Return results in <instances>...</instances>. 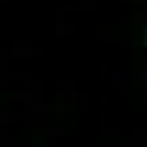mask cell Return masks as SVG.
Returning <instances> with one entry per match:
<instances>
[{
	"mask_svg": "<svg viewBox=\"0 0 147 147\" xmlns=\"http://www.w3.org/2000/svg\"><path fill=\"white\" fill-rule=\"evenodd\" d=\"M100 121H102V123H109V121H112V116H109V114H102V116H100Z\"/></svg>",
	"mask_w": 147,
	"mask_h": 147,
	"instance_id": "obj_1",
	"label": "cell"
},
{
	"mask_svg": "<svg viewBox=\"0 0 147 147\" xmlns=\"http://www.w3.org/2000/svg\"><path fill=\"white\" fill-rule=\"evenodd\" d=\"M142 43H145V48H147V26H145V33H142Z\"/></svg>",
	"mask_w": 147,
	"mask_h": 147,
	"instance_id": "obj_2",
	"label": "cell"
},
{
	"mask_svg": "<svg viewBox=\"0 0 147 147\" xmlns=\"http://www.w3.org/2000/svg\"><path fill=\"white\" fill-rule=\"evenodd\" d=\"M142 78H145V81H147V69H145V71H142Z\"/></svg>",
	"mask_w": 147,
	"mask_h": 147,
	"instance_id": "obj_3",
	"label": "cell"
}]
</instances>
